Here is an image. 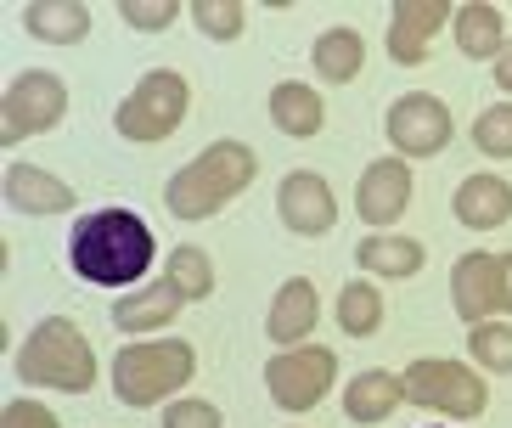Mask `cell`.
I'll return each mask as SVG.
<instances>
[{
	"label": "cell",
	"mask_w": 512,
	"mask_h": 428,
	"mask_svg": "<svg viewBox=\"0 0 512 428\" xmlns=\"http://www.w3.org/2000/svg\"><path fill=\"white\" fill-rule=\"evenodd\" d=\"M152 254V226L130 209H96L85 214L68 237V260H74V276L96 282V288H130L136 276H147Z\"/></svg>",
	"instance_id": "6da1fadb"
},
{
	"label": "cell",
	"mask_w": 512,
	"mask_h": 428,
	"mask_svg": "<svg viewBox=\"0 0 512 428\" xmlns=\"http://www.w3.org/2000/svg\"><path fill=\"white\" fill-rule=\"evenodd\" d=\"M259 164H254V147H242V141H214L192 164L164 186V203L175 220H209L214 209H226L231 198H242L248 186H254Z\"/></svg>",
	"instance_id": "7a4b0ae2"
},
{
	"label": "cell",
	"mask_w": 512,
	"mask_h": 428,
	"mask_svg": "<svg viewBox=\"0 0 512 428\" xmlns=\"http://www.w3.org/2000/svg\"><path fill=\"white\" fill-rule=\"evenodd\" d=\"M17 378L34 389H62V395H85L96 383V350L68 316H46L17 350Z\"/></svg>",
	"instance_id": "3957f363"
},
{
	"label": "cell",
	"mask_w": 512,
	"mask_h": 428,
	"mask_svg": "<svg viewBox=\"0 0 512 428\" xmlns=\"http://www.w3.org/2000/svg\"><path fill=\"white\" fill-rule=\"evenodd\" d=\"M197 372V350L181 338H164V344H124L119 361H113V389H119L124 406H158L164 395L186 389Z\"/></svg>",
	"instance_id": "277c9868"
},
{
	"label": "cell",
	"mask_w": 512,
	"mask_h": 428,
	"mask_svg": "<svg viewBox=\"0 0 512 428\" xmlns=\"http://www.w3.org/2000/svg\"><path fill=\"white\" fill-rule=\"evenodd\" d=\"M186 107H192V85H186V74H175V68H152L136 91L119 102L113 124H119L124 141H164V136L181 130Z\"/></svg>",
	"instance_id": "5b68a950"
},
{
	"label": "cell",
	"mask_w": 512,
	"mask_h": 428,
	"mask_svg": "<svg viewBox=\"0 0 512 428\" xmlns=\"http://www.w3.org/2000/svg\"><path fill=\"white\" fill-rule=\"evenodd\" d=\"M400 383H406V400H411V406L445 412V417H456V423H467V417H484V406H490V389H484V378H479L473 367H462V361H411V367L400 372Z\"/></svg>",
	"instance_id": "8992f818"
},
{
	"label": "cell",
	"mask_w": 512,
	"mask_h": 428,
	"mask_svg": "<svg viewBox=\"0 0 512 428\" xmlns=\"http://www.w3.org/2000/svg\"><path fill=\"white\" fill-rule=\"evenodd\" d=\"M62 113H68V85L46 68H23L0 96V147H17V141L40 136V130H57Z\"/></svg>",
	"instance_id": "52a82bcc"
},
{
	"label": "cell",
	"mask_w": 512,
	"mask_h": 428,
	"mask_svg": "<svg viewBox=\"0 0 512 428\" xmlns=\"http://www.w3.org/2000/svg\"><path fill=\"white\" fill-rule=\"evenodd\" d=\"M332 378H338V355L321 350V344L282 350V355H271V367H265V389H271V400L282 412H310V406H321Z\"/></svg>",
	"instance_id": "ba28073f"
},
{
	"label": "cell",
	"mask_w": 512,
	"mask_h": 428,
	"mask_svg": "<svg viewBox=\"0 0 512 428\" xmlns=\"http://www.w3.org/2000/svg\"><path fill=\"white\" fill-rule=\"evenodd\" d=\"M383 130L394 141V158H434L451 147V107L428 91H411L389 107Z\"/></svg>",
	"instance_id": "9c48e42d"
},
{
	"label": "cell",
	"mask_w": 512,
	"mask_h": 428,
	"mask_svg": "<svg viewBox=\"0 0 512 428\" xmlns=\"http://www.w3.org/2000/svg\"><path fill=\"white\" fill-rule=\"evenodd\" d=\"M411 192H417V181H411V164H406V158H377V164L361 169L355 209H361L366 226H394V220L406 214Z\"/></svg>",
	"instance_id": "30bf717a"
},
{
	"label": "cell",
	"mask_w": 512,
	"mask_h": 428,
	"mask_svg": "<svg viewBox=\"0 0 512 428\" xmlns=\"http://www.w3.org/2000/svg\"><path fill=\"white\" fill-rule=\"evenodd\" d=\"M276 209H282L287 231H299V237H327L338 226V198L316 169H293L276 192Z\"/></svg>",
	"instance_id": "8fae6325"
},
{
	"label": "cell",
	"mask_w": 512,
	"mask_h": 428,
	"mask_svg": "<svg viewBox=\"0 0 512 428\" xmlns=\"http://www.w3.org/2000/svg\"><path fill=\"white\" fill-rule=\"evenodd\" d=\"M445 23H456V12L445 6V0H400V6L389 12V57L406 62V68H417Z\"/></svg>",
	"instance_id": "7c38bea8"
},
{
	"label": "cell",
	"mask_w": 512,
	"mask_h": 428,
	"mask_svg": "<svg viewBox=\"0 0 512 428\" xmlns=\"http://www.w3.org/2000/svg\"><path fill=\"white\" fill-rule=\"evenodd\" d=\"M316 316H321L316 282H310V276H287L282 293L271 299L265 333H271V344H304V338L316 333Z\"/></svg>",
	"instance_id": "4fadbf2b"
},
{
	"label": "cell",
	"mask_w": 512,
	"mask_h": 428,
	"mask_svg": "<svg viewBox=\"0 0 512 428\" xmlns=\"http://www.w3.org/2000/svg\"><path fill=\"white\" fill-rule=\"evenodd\" d=\"M451 299L467 327L496 316V254H462L451 271Z\"/></svg>",
	"instance_id": "5bb4252c"
},
{
	"label": "cell",
	"mask_w": 512,
	"mask_h": 428,
	"mask_svg": "<svg viewBox=\"0 0 512 428\" xmlns=\"http://www.w3.org/2000/svg\"><path fill=\"white\" fill-rule=\"evenodd\" d=\"M6 203L17 214H68L74 209V186L46 175L40 164H12L6 169Z\"/></svg>",
	"instance_id": "9a60e30c"
},
{
	"label": "cell",
	"mask_w": 512,
	"mask_h": 428,
	"mask_svg": "<svg viewBox=\"0 0 512 428\" xmlns=\"http://www.w3.org/2000/svg\"><path fill=\"white\" fill-rule=\"evenodd\" d=\"M456 220L467 231H496L512 220V186L501 175H467L456 186Z\"/></svg>",
	"instance_id": "2e32d148"
},
{
	"label": "cell",
	"mask_w": 512,
	"mask_h": 428,
	"mask_svg": "<svg viewBox=\"0 0 512 428\" xmlns=\"http://www.w3.org/2000/svg\"><path fill=\"white\" fill-rule=\"evenodd\" d=\"M400 400H406V383H400V372L372 367V372H361V378L344 389V417H349V423H383V417H389Z\"/></svg>",
	"instance_id": "e0dca14e"
},
{
	"label": "cell",
	"mask_w": 512,
	"mask_h": 428,
	"mask_svg": "<svg viewBox=\"0 0 512 428\" xmlns=\"http://www.w3.org/2000/svg\"><path fill=\"white\" fill-rule=\"evenodd\" d=\"M181 293H175V282H152V288L130 293V299H119L113 305V327H124V333H152V327H164V321L181 316Z\"/></svg>",
	"instance_id": "ac0fdd59"
},
{
	"label": "cell",
	"mask_w": 512,
	"mask_h": 428,
	"mask_svg": "<svg viewBox=\"0 0 512 428\" xmlns=\"http://www.w3.org/2000/svg\"><path fill=\"white\" fill-rule=\"evenodd\" d=\"M23 29L51 46H74L91 34V12L79 0H34V6H23Z\"/></svg>",
	"instance_id": "d6986e66"
},
{
	"label": "cell",
	"mask_w": 512,
	"mask_h": 428,
	"mask_svg": "<svg viewBox=\"0 0 512 428\" xmlns=\"http://www.w3.org/2000/svg\"><path fill=\"white\" fill-rule=\"evenodd\" d=\"M271 124L282 130V136H321V124H327V107H321V96L310 91V85H299V79H287V85H276L271 91Z\"/></svg>",
	"instance_id": "ffe728a7"
},
{
	"label": "cell",
	"mask_w": 512,
	"mask_h": 428,
	"mask_svg": "<svg viewBox=\"0 0 512 428\" xmlns=\"http://www.w3.org/2000/svg\"><path fill=\"white\" fill-rule=\"evenodd\" d=\"M501 29H507V17H501V6H490V0H467L451 23L462 57H501V46H507Z\"/></svg>",
	"instance_id": "44dd1931"
},
{
	"label": "cell",
	"mask_w": 512,
	"mask_h": 428,
	"mask_svg": "<svg viewBox=\"0 0 512 428\" xmlns=\"http://www.w3.org/2000/svg\"><path fill=\"white\" fill-rule=\"evenodd\" d=\"M355 260H361V271H372V276H394V282H406V276L422 271L428 248L411 243V237H389V231H377V237H366V243L355 248Z\"/></svg>",
	"instance_id": "7402d4cb"
},
{
	"label": "cell",
	"mask_w": 512,
	"mask_h": 428,
	"mask_svg": "<svg viewBox=\"0 0 512 428\" xmlns=\"http://www.w3.org/2000/svg\"><path fill=\"white\" fill-rule=\"evenodd\" d=\"M310 62H316V74L321 79H332V85H349V79L366 68V40L355 29H327V34H316V46H310Z\"/></svg>",
	"instance_id": "603a6c76"
},
{
	"label": "cell",
	"mask_w": 512,
	"mask_h": 428,
	"mask_svg": "<svg viewBox=\"0 0 512 428\" xmlns=\"http://www.w3.org/2000/svg\"><path fill=\"white\" fill-rule=\"evenodd\" d=\"M338 321H344L349 338H372L377 327H383V293H377L372 282H349V288L338 293Z\"/></svg>",
	"instance_id": "cb8c5ba5"
},
{
	"label": "cell",
	"mask_w": 512,
	"mask_h": 428,
	"mask_svg": "<svg viewBox=\"0 0 512 428\" xmlns=\"http://www.w3.org/2000/svg\"><path fill=\"white\" fill-rule=\"evenodd\" d=\"M164 276L175 282V293H181L186 305H192V299H209V293H214V265H209V254H203V248H175Z\"/></svg>",
	"instance_id": "d4e9b609"
},
{
	"label": "cell",
	"mask_w": 512,
	"mask_h": 428,
	"mask_svg": "<svg viewBox=\"0 0 512 428\" xmlns=\"http://www.w3.org/2000/svg\"><path fill=\"white\" fill-rule=\"evenodd\" d=\"M467 350H473V361H479L484 372H512V327H501V321H479L473 333H467Z\"/></svg>",
	"instance_id": "484cf974"
},
{
	"label": "cell",
	"mask_w": 512,
	"mask_h": 428,
	"mask_svg": "<svg viewBox=\"0 0 512 428\" xmlns=\"http://www.w3.org/2000/svg\"><path fill=\"white\" fill-rule=\"evenodd\" d=\"M473 147L484 158H512V102L484 107L479 119H473Z\"/></svg>",
	"instance_id": "4316f807"
},
{
	"label": "cell",
	"mask_w": 512,
	"mask_h": 428,
	"mask_svg": "<svg viewBox=\"0 0 512 428\" xmlns=\"http://www.w3.org/2000/svg\"><path fill=\"white\" fill-rule=\"evenodd\" d=\"M192 23L209 34V40H237L242 23H248V12H242L237 0H197V6H192Z\"/></svg>",
	"instance_id": "83f0119b"
},
{
	"label": "cell",
	"mask_w": 512,
	"mask_h": 428,
	"mask_svg": "<svg viewBox=\"0 0 512 428\" xmlns=\"http://www.w3.org/2000/svg\"><path fill=\"white\" fill-rule=\"evenodd\" d=\"M119 17L141 34H158V29H169V23L181 17V6H175V0H124Z\"/></svg>",
	"instance_id": "f1b7e54d"
},
{
	"label": "cell",
	"mask_w": 512,
	"mask_h": 428,
	"mask_svg": "<svg viewBox=\"0 0 512 428\" xmlns=\"http://www.w3.org/2000/svg\"><path fill=\"white\" fill-rule=\"evenodd\" d=\"M164 428H220V412L209 400H175L164 412Z\"/></svg>",
	"instance_id": "f546056e"
},
{
	"label": "cell",
	"mask_w": 512,
	"mask_h": 428,
	"mask_svg": "<svg viewBox=\"0 0 512 428\" xmlns=\"http://www.w3.org/2000/svg\"><path fill=\"white\" fill-rule=\"evenodd\" d=\"M0 428H62L57 412H46L40 400H12L6 412H0Z\"/></svg>",
	"instance_id": "4dcf8cb0"
},
{
	"label": "cell",
	"mask_w": 512,
	"mask_h": 428,
	"mask_svg": "<svg viewBox=\"0 0 512 428\" xmlns=\"http://www.w3.org/2000/svg\"><path fill=\"white\" fill-rule=\"evenodd\" d=\"M496 310L512 316V254H496Z\"/></svg>",
	"instance_id": "1f68e13d"
},
{
	"label": "cell",
	"mask_w": 512,
	"mask_h": 428,
	"mask_svg": "<svg viewBox=\"0 0 512 428\" xmlns=\"http://www.w3.org/2000/svg\"><path fill=\"white\" fill-rule=\"evenodd\" d=\"M496 85H501V91H512V40L501 46V57H496Z\"/></svg>",
	"instance_id": "d6a6232c"
}]
</instances>
